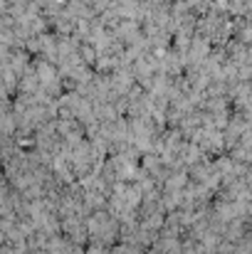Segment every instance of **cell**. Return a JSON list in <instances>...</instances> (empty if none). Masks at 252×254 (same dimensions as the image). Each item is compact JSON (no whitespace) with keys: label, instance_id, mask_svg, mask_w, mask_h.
Segmentation results:
<instances>
[{"label":"cell","instance_id":"obj_1","mask_svg":"<svg viewBox=\"0 0 252 254\" xmlns=\"http://www.w3.org/2000/svg\"><path fill=\"white\" fill-rule=\"evenodd\" d=\"M86 254H106V250H104V247H101V245L96 242V245H94L91 250H86Z\"/></svg>","mask_w":252,"mask_h":254}]
</instances>
